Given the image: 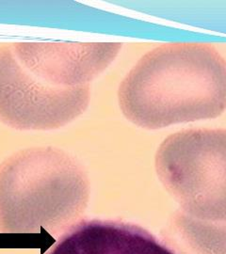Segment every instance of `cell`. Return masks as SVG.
Segmentation results:
<instances>
[{
	"label": "cell",
	"instance_id": "cell-1",
	"mask_svg": "<svg viewBox=\"0 0 226 254\" xmlns=\"http://www.w3.org/2000/svg\"><path fill=\"white\" fill-rule=\"evenodd\" d=\"M118 101L126 118L145 129L217 118L226 110V61L206 44L157 46L128 72Z\"/></svg>",
	"mask_w": 226,
	"mask_h": 254
},
{
	"label": "cell",
	"instance_id": "cell-2",
	"mask_svg": "<svg viewBox=\"0 0 226 254\" xmlns=\"http://www.w3.org/2000/svg\"><path fill=\"white\" fill-rule=\"evenodd\" d=\"M87 174L70 154L53 147L19 151L0 164V230L60 232L83 214Z\"/></svg>",
	"mask_w": 226,
	"mask_h": 254
},
{
	"label": "cell",
	"instance_id": "cell-3",
	"mask_svg": "<svg viewBox=\"0 0 226 254\" xmlns=\"http://www.w3.org/2000/svg\"><path fill=\"white\" fill-rule=\"evenodd\" d=\"M155 170L190 217L226 221V130H185L163 140Z\"/></svg>",
	"mask_w": 226,
	"mask_h": 254
},
{
	"label": "cell",
	"instance_id": "cell-4",
	"mask_svg": "<svg viewBox=\"0 0 226 254\" xmlns=\"http://www.w3.org/2000/svg\"><path fill=\"white\" fill-rule=\"evenodd\" d=\"M90 86L55 87L20 64L10 45L0 46V122L17 130H54L85 112Z\"/></svg>",
	"mask_w": 226,
	"mask_h": 254
},
{
	"label": "cell",
	"instance_id": "cell-5",
	"mask_svg": "<svg viewBox=\"0 0 226 254\" xmlns=\"http://www.w3.org/2000/svg\"><path fill=\"white\" fill-rule=\"evenodd\" d=\"M19 63L37 77L62 88H80L103 73L117 57L122 44L14 43Z\"/></svg>",
	"mask_w": 226,
	"mask_h": 254
},
{
	"label": "cell",
	"instance_id": "cell-6",
	"mask_svg": "<svg viewBox=\"0 0 226 254\" xmlns=\"http://www.w3.org/2000/svg\"><path fill=\"white\" fill-rule=\"evenodd\" d=\"M45 254H174L144 228L121 220H81Z\"/></svg>",
	"mask_w": 226,
	"mask_h": 254
},
{
	"label": "cell",
	"instance_id": "cell-7",
	"mask_svg": "<svg viewBox=\"0 0 226 254\" xmlns=\"http://www.w3.org/2000/svg\"><path fill=\"white\" fill-rule=\"evenodd\" d=\"M174 254H226V221H207L176 212L161 232Z\"/></svg>",
	"mask_w": 226,
	"mask_h": 254
}]
</instances>
